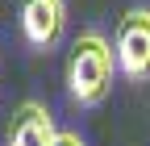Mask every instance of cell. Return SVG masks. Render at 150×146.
<instances>
[{"instance_id": "cell-1", "label": "cell", "mask_w": 150, "mask_h": 146, "mask_svg": "<svg viewBox=\"0 0 150 146\" xmlns=\"http://www.w3.org/2000/svg\"><path fill=\"white\" fill-rule=\"evenodd\" d=\"M112 71H117V50L104 33H96V29L75 33V42L67 50V67H63L67 96L83 108L100 104L112 88Z\"/></svg>"}, {"instance_id": "cell-2", "label": "cell", "mask_w": 150, "mask_h": 146, "mask_svg": "<svg viewBox=\"0 0 150 146\" xmlns=\"http://www.w3.org/2000/svg\"><path fill=\"white\" fill-rule=\"evenodd\" d=\"M112 50H117V71L129 84L150 79V9H129L117 21Z\"/></svg>"}, {"instance_id": "cell-3", "label": "cell", "mask_w": 150, "mask_h": 146, "mask_svg": "<svg viewBox=\"0 0 150 146\" xmlns=\"http://www.w3.org/2000/svg\"><path fill=\"white\" fill-rule=\"evenodd\" d=\"M67 25V0H21V33L33 50H54Z\"/></svg>"}, {"instance_id": "cell-4", "label": "cell", "mask_w": 150, "mask_h": 146, "mask_svg": "<svg viewBox=\"0 0 150 146\" xmlns=\"http://www.w3.org/2000/svg\"><path fill=\"white\" fill-rule=\"evenodd\" d=\"M63 130H54V117L46 104L25 100L13 113V130H8V146H54Z\"/></svg>"}, {"instance_id": "cell-5", "label": "cell", "mask_w": 150, "mask_h": 146, "mask_svg": "<svg viewBox=\"0 0 150 146\" xmlns=\"http://www.w3.org/2000/svg\"><path fill=\"white\" fill-rule=\"evenodd\" d=\"M54 146H83V138H79V134H71V130H63Z\"/></svg>"}]
</instances>
